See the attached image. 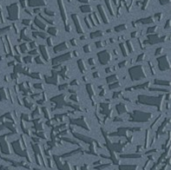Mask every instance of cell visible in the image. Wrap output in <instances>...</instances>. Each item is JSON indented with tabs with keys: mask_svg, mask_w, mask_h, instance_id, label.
<instances>
[{
	"mask_svg": "<svg viewBox=\"0 0 171 170\" xmlns=\"http://www.w3.org/2000/svg\"><path fill=\"white\" fill-rule=\"evenodd\" d=\"M108 7L110 8V11H111V14L113 16H116V4H115V2L113 1V0H109V5H108Z\"/></svg>",
	"mask_w": 171,
	"mask_h": 170,
	"instance_id": "obj_1",
	"label": "cell"
},
{
	"mask_svg": "<svg viewBox=\"0 0 171 170\" xmlns=\"http://www.w3.org/2000/svg\"><path fill=\"white\" fill-rule=\"evenodd\" d=\"M100 1H102V0H100Z\"/></svg>",
	"mask_w": 171,
	"mask_h": 170,
	"instance_id": "obj_2",
	"label": "cell"
}]
</instances>
